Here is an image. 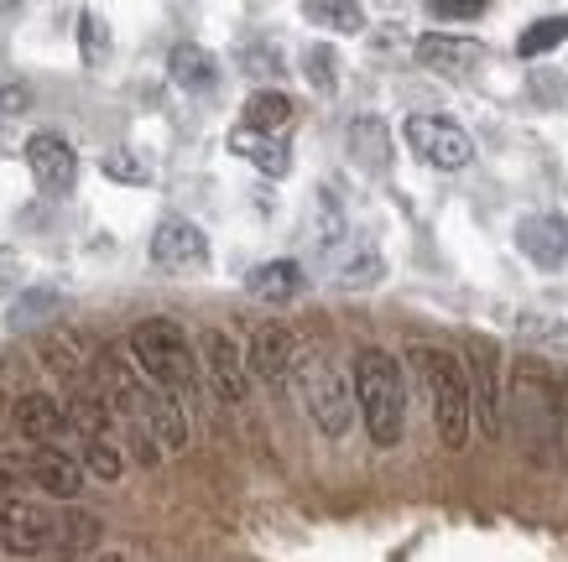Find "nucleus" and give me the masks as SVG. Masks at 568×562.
Here are the masks:
<instances>
[{
    "mask_svg": "<svg viewBox=\"0 0 568 562\" xmlns=\"http://www.w3.org/2000/svg\"><path fill=\"white\" fill-rule=\"evenodd\" d=\"M141 427L152 432V443H162L168 453L189 448V417H183V401H173L168 391H146V407H141Z\"/></svg>",
    "mask_w": 568,
    "mask_h": 562,
    "instance_id": "obj_16",
    "label": "nucleus"
},
{
    "mask_svg": "<svg viewBox=\"0 0 568 562\" xmlns=\"http://www.w3.org/2000/svg\"><path fill=\"white\" fill-rule=\"evenodd\" d=\"M303 17L318 21V27H334V32H365V11L349 0H308Z\"/></svg>",
    "mask_w": 568,
    "mask_h": 562,
    "instance_id": "obj_25",
    "label": "nucleus"
},
{
    "mask_svg": "<svg viewBox=\"0 0 568 562\" xmlns=\"http://www.w3.org/2000/svg\"><path fill=\"white\" fill-rule=\"evenodd\" d=\"M334 282H339V287H376L381 282V272H386V266H381V256H371V251H361V256L355 260H334Z\"/></svg>",
    "mask_w": 568,
    "mask_h": 562,
    "instance_id": "obj_30",
    "label": "nucleus"
},
{
    "mask_svg": "<svg viewBox=\"0 0 568 562\" xmlns=\"http://www.w3.org/2000/svg\"><path fill=\"white\" fill-rule=\"evenodd\" d=\"M6 422H11V407H6V401H0V427H6Z\"/></svg>",
    "mask_w": 568,
    "mask_h": 562,
    "instance_id": "obj_38",
    "label": "nucleus"
},
{
    "mask_svg": "<svg viewBox=\"0 0 568 562\" xmlns=\"http://www.w3.org/2000/svg\"><path fill=\"white\" fill-rule=\"evenodd\" d=\"M564 42H568V17H542L517 37V52L521 58H542V52L564 48Z\"/></svg>",
    "mask_w": 568,
    "mask_h": 562,
    "instance_id": "obj_26",
    "label": "nucleus"
},
{
    "mask_svg": "<svg viewBox=\"0 0 568 562\" xmlns=\"http://www.w3.org/2000/svg\"><path fill=\"white\" fill-rule=\"evenodd\" d=\"M293 375H297V396H303L313 427H318L324 438H345L349 417H355V391H349L345 375L334 370L324 355H297Z\"/></svg>",
    "mask_w": 568,
    "mask_h": 562,
    "instance_id": "obj_4",
    "label": "nucleus"
},
{
    "mask_svg": "<svg viewBox=\"0 0 568 562\" xmlns=\"http://www.w3.org/2000/svg\"><path fill=\"white\" fill-rule=\"evenodd\" d=\"M199 355H204L199 365H204L214 396H220V401H230V407H241L251 375H245V355L235 349V339H230L224 328H209L204 339H199Z\"/></svg>",
    "mask_w": 568,
    "mask_h": 562,
    "instance_id": "obj_9",
    "label": "nucleus"
},
{
    "mask_svg": "<svg viewBox=\"0 0 568 562\" xmlns=\"http://www.w3.org/2000/svg\"><path fill=\"white\" fill-rule=\"evenodd\" d=\"M79 52H84L89 69H100L104 58H110V27H104L100 11H84V17H79Z\"/></svg>",
    "mask_w": 568,
    "mask_h": 562,
    "instance_id": "obj_29",
    "label": "nucleus"
},
{
    "mask_svg": "<svg viewBox=\"0 0 568 562\" xmlns=\"http://www.w3.org/2000/svg\"><path fill=\"white\" fill-rule=\"evenodd\" d=\"M293 359H297V339L293 328L282 324H261L251 349H245V375H261V380H287L293 375Z\"/></svg>",
    "mask_w": 568,
    "mask_h": 562,
    "instance_id": "obj_11",
    "label": "nucleus"
},
{
    "mask_svg": "<svg viewBox=\"0 0 568 562\" xmlns=\"http://www.w3.org/2000/svg\"><path fill=\"white\" fill-rule=\"evenodd\" d=\"M469 417L480 422L485 438H500V344L496 339H469Z\"/></svg>",
    "mask_w": 568,
    "mask_h": 562,
    "instance_id": "obj_6",
    "label": "nucleus"
},
{
    "mask_svg": "<svg viewBox=\"0 0 568 562\" xmlns=\"http://www.w3.org/2000/svg\"><path fill=\"white\" fill-rule=\"evenodd\" d=\"M355 401H361L365 432L376 448L402 443L407 427V391H402V370L386 349H361L355 355Z\"/></svg>",
    "mask_w": 568,
    "mask_h": 562,
    "instance_id": "obj_1",
    "label": "nucleus"
},
{
    "mask_svg": "<svg viewBox=\"0 0 568 562\" xmlns=\"http://www.w3.org/2000/svg\"><path fill=\"white\" fill-rule=\"evenodd\" d=\"M349 224H345V208H339V198L328 193V187H318V198H313V239H318V251H324L328 260H339V245H345Z\"/></svg>",
    "mask_w": 568,
    "mask_h": 562,
    "instance_id": "obj_24",
    "label": "nucleus"
},
{
    "mask_svg": "<svg viewBox=\"0 0 568 562\" xmlns=\"http://www.w3.org/2000/svg\"><path fill=\"white\" fill-rule=\"evenodd\" d=\"M27 104H32V89L21 79H0V115H21Z\"/></svg>",
    "mask_w": 568,
    "mask_h": 562,
    "instance_id": "obj_36",
    "label": "nucleus"
},
{
    "mask_svg": "<svg viewBox=\"0 0 568 562\" xmlns=\"http://www.w3.org/2000/svg\"><path fill=\"white\" fill-rule=\"evenodd\" d=\"M11 427H17L21 438H32L37 448H52L63 432H69V417H63V401L48 391H32L11 401Z\"/></svg>",
    "mask_w": 568,
    "mask_h": 562,
    "instance_id": "obj_12",
    "label": "nucleus"
},
{
    "mask_svg": "<svg viewBox=\"0 0 568 562\" xmlns=\"http://www.w3.org/2000/svg\"><path fill=\"white\" fill-rule=\"evenodd\" d=\"M58 307H63V297H58V292H27V297H21L17 303V313H11V324H37V318H42V313H58Z\"/></svg>",
    "mask_w": 568,
    "mask_h": 562,
    "instance_id": "obj_32",
    "label": "nucleus"
},
{
    "mask_svg": "<svg viewBox=\"0 0 568 562\" xmlns=\"http://www.w3.org/2000/svg\"><path fill=\"white\" fill-rule=\"evenodd\" d=\"M303 79H308L318 94H334V89H339V58H334V48H324V42L303 48Z\"/></svg>",
    "mask_w": 568,
    "mask_h": 562,
    "instance_id": "obj_27",
    "label": "nucleus"
},
{
    "mask_svg": "<svg viewBox=\"0 0 568 562\" xmlns=\"http://www.w3.org/2000/svg\"><path fill=\"white\" fill-rule=\"evenodd\" d=\"M417 370L428 380V396H433V422H438V438L448 448H465L469 443V380H465V365L448 355V349H417Z\"/></svg>",
    "mask_w": 568,
    "mask_h": 562,
    "instance_id": "obj_3",
    "label": "nucleus"
},
{
    "mask_svg": "<svg viewBox=\"0 0 568 562\" xmlns=\"http://www.w3.org/2000/svg\"><path fill=\"white\" fill-rule=\"evenodd\" d=\"M94 542H100V515L89 511H69L52 527V558L58 562H79L84 552H94Z\"/></svg>",
    "mask_w": 568,
    "mask_h": 562,
    "instance_id": "obj_21",
    "label": "nucleus"
},
{
    "mask_svg": "<svg viewBox=\"0 0 568 562\" xmlns=\"http://www.w3.org/2000/svg\"><path fill=\"white\" fill-rule=\"evenodd\" d=\"M417 63H423V69H438V73H469L475 63H485V42L428 32V37H417Z\"/></svg>",
    "mask_w": 568,
    "mask_h": 562,
    "instance_id": "obj_14",
    "label": "nucleus"
},
{
    "mask_svg": "<svg viewBox=\"0 0 568 562\" xmlns=\"http://www.w3.org/2000/svg\"><path fill=\"white\" fill-rule=\"evenodd\" d=\"M287 125H293V100H287L282 89H256V94L245 100V131L276 136V131H287Z\"/></svg>",
    "mask_w": 568,
    "mask_h": 562,
    "instance_id": "obj_23",
    "label": "nucleus"
},
{
    "mask_svg": "<svg viewBox=\"0 0 568 562\" xmlns=\"http://www.w3.org/2000/svg\"><path fill=\"white\" fill-rule=\"evenodd\" d=\"M402 136H407V146L438 172H459V167L475 162V141H469V131L465 125H454V120H444V115H407Z\"/></svg>",
    "mask_w": 568,
    "mask_h": 562,
    "instance_id": "obj_5",
    "label": "nucleus"
},
{
    "mask_svg": "<svg viewBox=\"0 0 568 562\" xmlns=\"http://www.w3.org/2000/svg\"><path fill=\"white\" fill-rule=\"evenodd\" d=\"M63 417H69V427L84 438V443H110L115 411H110V401H104L100 391H79L69 407H63Z\"/></svg>",
    "mask_w": 568,
    "mask_h": 562,
    "instance_id": "obj_20",
    "label": "nucleus"
},
{
    "mask_svg": "<svg viewBox=\"0 0 568 562\" xmlns=\"http://www.w3.org/2000/svg\"><path fill=\"white\" fill-rule=\"evenodd\" d=\"M152 260L173 276H199L209 266V239L193 219H162L152 235Z\"/></svg>",
    "mask_w": 568,
    "mask_h": 562,
    "instance_id": "obj_7",
    "label": "nucleus"
},
{
    "mask_svg": "<svg viewBox=\"0 0 568 562\" xmlns=\"http://www.w3.org/2000/svg\"><path fill=\"white\" fill-rule=\"evenodd\" d=\"M428 11L438 21H480L485 17V0H433Z\"/></svg>",
    "mask_w": 568,
    "mask_h": 562,
    "instance_id": "obj_34",
    "label": "nucleus"
},
{
    "mask_svg": "<svg viewBox=\"0 0 568 562\" xmlns=\"http://www.w3.org/2000/svg\"><path fill=\"white\" fill-rule=\"evenodd\" d=\"M27 463V484H37V490L58 494V500H73V494L84 490V469L63 453V448H37Z\"/></svg>",
    "mask_w": 568,
    "mask_h": 562,
    "instance_id": "obj_15",
    "label": "nucleus"
},
{
    "mask_svg": "<svg viewBox=\"0 0 568 562\" xmlns=\"http://www.w3.org/2000/svg\"><path fill=\"white\" fill-rule=\"evenodd\" d=\"M131 355H136V370L152 380L156 391L193 396L199 386V359L189 349V334L173 324V318H146V324L131 328Z\"/></svg>",
    "mask_w": 568,
    "mask_h": 562,
    "instance_id": "obj_2",
    "label": "nucleus"
},
{
    "mask_svg": "<svg viewBox=\"0 0 568 562\" xmlns=\"http://www.w3.org/2000/svg\"><path fill=\"white\" fill-rule=\"evenodd\" d=\"M245 63H251L245 73H276V48H251L245 52Z\"/></svg>",
    "mask_w": 568,
    "mask_h": 562,
    "instance_id": "obj_37",
    "label": "nucleus"
},
{
    "mask_svg": "<svg viewBox=\"0 0 568 562\" xmlns=\"http://www.w3.org/2000/svg\"><path fill=\"white\" fill-rule=\"evenodd\" d=\"M84 463H89V474L94 479H121V469H125V459L115 453V443H84Z\"/></svg>",
    "mask_w": 568,
    "mask_h": 562,
    "instance_id": "obj_31",
    "label": "nucleus"
},
{
    "mask_svg": "<svg viewBox=\"0 0 568 562\" xmlns=\"http://www.w3.org/2000/svg\"><path fill=\"white\" fill-rule=\"evenodd\" d=\"M52 527H58V521H52L42 505H27V500L0 505V546H6V552H17V558H37V552H48Z\"/></svg>",
    "mask_w": 568,
    "mask_h": 562,
    "instance_id": "obj_10",
    "label": "nucleus"
},
{
    "mask_svg": "<svg viewBox=\"0 0 568 562\" xmlns=\"http://www.w3.org/2000/svg\"><path fill=\"white\" fill-rule=\"evenodd\" d=\"M168 73H173L178 89H189V94H209V89L220 84V58L199 42H178L173 58H168Z\"/></svg>",
    "mask_w": 568,
    "mask_h": 562,
    "instance_id": "obj_19",
    "label": "nucleus"
},
{
    "mask_svg": "<svg viewBox=\"0 0 568 562\" xmlns=\"http://www.w3.org/2000/svg\"><path fill=\"white\" fill-rule=\"evenodd\" d=\"M100 172L110 177V183H131V187H146V183H152V167H146L136 152H125V146L104 152L100 156Z\"/></svg>",
    "mask_w": 568,
    "mask_h": 562,
    "instance_id": "obj_28",
    "label": "nucleus"
},
{
    "mask_svg": "<svg viewBox=\"0 0 568 562\" xmlns=\"http://www.w3.org/2000/svg\"><path fill=\"white\" fill-rule=\"evenodd\" d=\"M349 156H355V167H365V172L392 167V136H386V125H381L376 115H361L349 125Z\"/></svg>",
    "mask_w": 568,
    "mask_h": 562,
    "instance_id": "obj_22",
    "label": "nucleus"
},
{
    "mask_svg": "<svg viewBox=\"0 0 568 562\" xmlns=\"http://www.w3.org/2000/svg\"><path fill=\"white\" fill-rule=\"evenodd\" d=\"M21 490H27V463L0 453V505H11Z\"/></svg>",
    "mask_w": 568,
    "mask_h": 562,
    "instance_id": "obj_33",
    "label": "nucleus"
},
{
    "mask_svg": "<svg viewBox=\"0 0 568 562\" xmlns=\"http://www.w3.org/2000/svg\"><path fill=\"white\" fill-rule=\"evenodd\" d=\"M517 245H521V256H532L542 272L564 266V256H568V224H564V214H532V219H521Z\"/></svg>",
    "mask_w": 568,
    "mask_h": 562,
    "instance_id": "obj_13",
    "label": "nucleus"
},
{
    "mask_svg": "<svg viewBox=\"0 0 568 562\" xmlns=\"http://www.w3.org/2000/svg\"><path fill=\"white\" fill-rule=\"evenodd\" d=\"M21 276H27V266H21V251H11V245H0V297H11V292H21Z\"/></svg>",
    "mask_w": 568,
    "mask_h": 562,
    "instance_id": "obj_35",
    "label": "nucleus"
},
{
    "mask_svg": "<svg viewBox=\"0 0 568 562\" xmlns=\"http://www.w3.org/2000/svg\"><path fill=\"white\" fill-rule=\"evenodd\" d=\"M230 152L245 156V162L256 172H266V177H287V172H293V146L282 136H256V131L235 125V131H230Z\"/></svg>",
    "mask_w": 568,
    "mask_h": 562,
    "instance_id": "obj_17",
    "label": "nucleus"
},
{
    "mask_svg": "<svg viewBox=\"0 0 568 562\" xmlns=\"http://www.w3.org/2000/svg\"><path fill=\"white\" fill-rule=\"evenodd\" d=\"M303 287H308V276H303L297 260H266V266H256V272L245 276V292H251L256 303H272V307L293 303Z\"/></svg>",
    "mask_w": 568,
    "mask_h": 562,
    "instance_id": "obj_18",
    "label": "nucleus"
},
{
    "mask_svg": "<svg viewBox=\"0 0 568 562\" xmlns=\"http://www.w3.org/2000/svg\"><path fill=\"white\" fill-rule=\"evenodd\" d=\"M27 167H32L37 187H42L48 198H63V193H73V183H79V152H73L58 131H37V136L27 141Z\"/></svg>",
    "mask_w": 568,
    "mask_h": 562,
    "instance_id": "obj_8",
    "label": "nucleus"
}]
</instances>
